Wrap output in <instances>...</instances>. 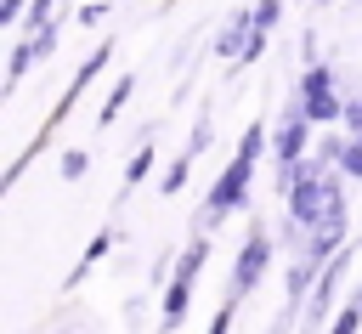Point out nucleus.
<instances>
[{
	"mask_svg": "<svg viewBox=\"0 0 362 334\" xmlns=\"http://www.w3.org/2000/svg\"><path fill=\"white\" fill-rule=\"evenodd\" d=\"M249 170H255L249 153H238V159L226 164V175L215 181V192H209V204H204V221H221V215H232V209L243 204V192H249Z\"/></svg>",
	"mask_w": 362,
	"mask_h": 334,
	"instance_id": "obj_1",
	"label": "nucleus"
},
{
	"mask_svg": "<svg viewBox=\"0 0 362 334\" xmlns=\"http://www.w3.org/2000/svg\"><path fill=\"white\" fill-rule=\"evenodd\" d=\"M300 108H305V119L311 125H328L334 113H339V102H334V74L317 62L311 74H305V91H300Z\"/></svg>",
	"mask_w": 362,
	"mask_h": 334,
	"instance_id": "obj_2",
	"label": "nucleus"
},
{
	"mask_svg": "<svg viewBox=\"0 0 362 334\" xmlns=\"http://www.w3.org/2000/svg\"><path fill=\"white\" fill-rule=\"evenodd\" d=\"M260 266H266V238H249L243 243V260H238V277H232V294H249L255 277H260Z\"/></svg>",
	"mask_w": 362,
	"mask_h": 334,
	"instance_id": "obj_3",
	"label": "nucleus"
},
{
	"mask_svg": "<svg viewBox=\"0 0 362 334\" xmlns=\"http://www.w3.org/2000/svg\"><path fill=\"white\" fill-rule=\"evenodd\" d=\"M249 45H255V17H232V23L221 28V40H215L221 57H238V51L249 57Z\"/></svg>",
	"mask_w": 362,
	"mask_h": 334,
	"instance_id": "obj_4",
	"label": "nucleus"
},
{
	"mask_svg": "<svg viewBox=\"0 0 362 334\" xmlns=\"http://www.w3.org/2000/svg\"><path fill=\"white\" fill-rule=\"evenodd\" d=\"M187 300H192V283H175L170 277V289H164V328H175L187 317Z\"/></svg>",
	"mask_w": 362,
	"mask_h": 334,
	"instance_id": "obj_5",
	"label": "nucleus"
},
{
	"mask_svg": "<svg viewBox=\"0 0 362 334\" xmlns=\"http://www.w3.org/2000/svg\"><path fill=\"white\" fill-rule=\"evenodd\" d=\"M198 266H204V243H192V249L181 255V272H175V283H192V277H198Z\"/></svg>",
	"mask_w": 362,
	"mask_h": 334,
	"instance_id": "obj_6",
	"label": "nucleus"
},
{
	"mask_svg": "<svg viewBox=\"0 0 362 334\" xmlns=\"http://www.w3.org/2000/svg\"><path fill=\"white\" fill-rule=\"evenodd\" d=\"M266 28H277V0H266V6L255 11V34H266Z\"/></svg>",
	"mask_w": 362,
	"mask_h": 334,
	"instance_id": "obj_7",
	"label": "nucleus"
},
{
	"mask_svg": "<svg viewBox=\"0 0 362 334\" xmlns=\"http://www.w3.org/2000/svg\"><path fill=\"white\" fill-rule=\"evenodd\" d=\"M147 164H153V153H147V147H141V153H136V159H130V170H124V181H130V187H136V181H141V175H147Z\"/></svg>",
	"mask_w": 362,
	"mask_h": 334,
	"instance_id": "obj_8",
	"label": "nucleus"
},
{
	"mask_svg": "<svg viewBox=\"0 0 362 334\" xmlns=\"http://www.w3.org/2000/svg\"><path fill=\"white\" fill-rule=\"evenodd\" d=\"M85 164H90L85 153H68V159H62V175H68V181H79V175H85Z\"/></svg>",
	"mask_w": 362,
	"mask_h": 334,
	"instance_id": "obj_9",
	"label": "nucleus"
},
{
	"mask_svg": "<svg viewBox=\"0 0 362 334\" xmlns=\"http://www.w3.org/2000/svg\"><path fill=\"white\" fill-rule=\"evenodd\" d=\"M345 170H351V175H362V142H351V147H345Z\"/></svg>",
	"mask_w": 362,
	"mask_h": 334,
	"instance_id": "obj_10",
	"label": "nucleus"
},
{
	"mask_svg": "<svg viewBox=\"0 0 362 334\" xmlns=\"http://www.w3.org/2000/svg\"><path fill=\"white\" fill-rule=\"evenodd\" d=\"M17 11H23V0H6L0 6V23H17Z\"/></svg>",
	"mask_w": 362,
	"mask_h": 334,
	"instance_id": "obj_11",
	"label": "nucleus"
},
{
	"mask_svg": "<svg viewBox=\"0 0 362 334\" xmlns=\"http://www.w3.org/2000/svg\"><path fill=\"white\" fill-rule=\"evenodd\" d=\"M351 306H356V311H362V289H356V300H351Z\"/></svg>",
	"mask_w": 362,
	"mask_h": 334,
	"instance_id": "obj_12",
	"label": "nucleus"
},
{
	"mask_svg": "<svg viewBox=\"0 0 362 334\" xmlns=\"http://www.w3.org/2000/svg\"><path fill=\"white\" fill-rule=\"evenodd\" d=\"M356 142H362V125H356Z\"/></svg>",
	"mask_w": 362,
	"mask_h": 334,
	"instance_id": "obj_13",
	"label": "nucleus"
}]
</instances>
